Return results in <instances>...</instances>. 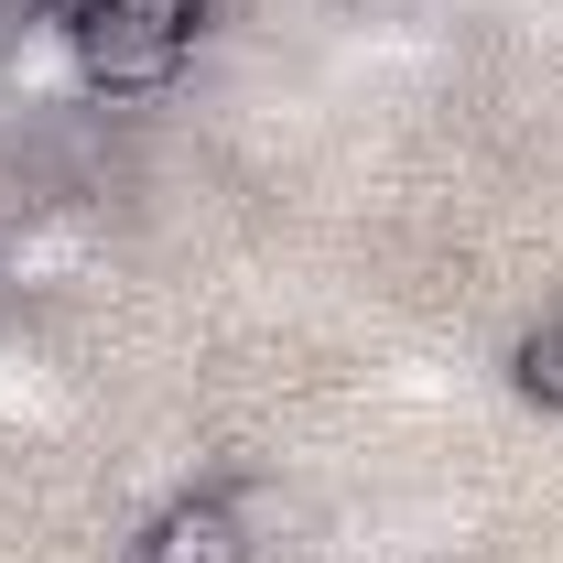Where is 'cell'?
<instances>
[{
  "label": "cell",
  "instance_id": "1",
  "mask_svg": "<svg viewBox=\"0 0 563 563\" xmlns=\"http://www.w3.org/2000/svg\"><path fill=\"white\" fill-rule=\"evenodd\" d=\"M250 553H261V531H250V498H228V488H185V498H163V509L131 531V553H120V563H250Z\"/></svg>",
  "mask_w": 563,
  "mask_h": 563
},
{
  "label": "cell",
  "instance_id": "2",
  "mask_svg": "<svg viewBox=\"0 0 563 563\" xmlns=\"http://www.w3.org/2000/svg\"><path fill=\"white\" fill-rule=\"evenodd\" d=\"M520 401H542V412H563V314L520 336Z\"/></svg>",
  "mask_w": 563,
  "mask_h": 563
}]
</instances>
